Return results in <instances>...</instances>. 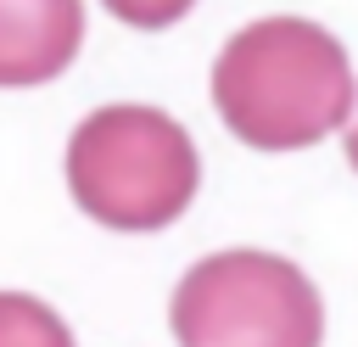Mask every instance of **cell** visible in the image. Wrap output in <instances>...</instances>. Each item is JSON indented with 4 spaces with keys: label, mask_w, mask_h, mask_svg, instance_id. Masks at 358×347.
Listing matches in <instances>:
<instances>
[{
    "label": "cell",
    "mask_w": 358,
    "mask_h": 347,
    "mask_svg": "<svg viewBox=\"0 0 358 347\" xmlns=\"http://www.w3.org/2000/svg\"><path fill=\"white\" fill-rule=\"evenodd\" d=\"M101 6L129 28H173L196 0H101Z\"/></svg>",
    "instance_id": "8992f818"
},
{
    "label": "cell",
    "mask_w": 358,
    "mask_h": 347,
    "mask_svg": "<svg viewBox=\"0 0 358 347\" xmlns=\"http://www.w3.org/2000/svg\"><path fill=\"white\" fill-rule=\"evenodd\" d=\"M358 101L341 39L308 17H257L213 62V106L252 151H302L330 140Z\"/></svg>",
    "instance_id": "6da1fadb"
},
{
    "label": "cell",
    "mask_w": 358,
    "mask_h": 347,
    "mask_svg": "<svg viewBox=\"0 0 358 347\" xmlns=\"http://www.w3.org/2000/svg\"><path fill=\"white\" fill-rule=\"evenodd\" d=\"M84 50V0H0V90H34Z\"/></svg>",
    "instance_id": "277c9868"
},
{
    "label": "cell",
    "mask_w": 358,
    "mask_h": 347,
    "mask_svg": "<svg viewBox=\"0 0 358 347\" xmlns=\"http://www.w3.org/2000/svg\"><path fill=\"white\" fill-rule=\"evenodd\" d=\"M347 162H352V174H358V123L347 129Z\"/></svg>",
    "instance_id": "52a82bcc"
},
{
    "label": "cell",
    "mask_w": 358,
    "mask_h": 347,
    "mask_svg": "<svg viewBox=\"0 0 358 347\" xmlns=\"http://www.w3.org/2000/svg\"><path fill=\"white\" fill-rule=\"evenodd\" d=\"M196 185H201L196 140L162 106L134 101L95 106L67 140V190L106 229L129 235L168 229L196 201Z\"/></svg>",
    "instance_id": "7a4b0ae2"
},
{
    "label": "cell",
    "mask_w": 358,
    "mask_h": 347,
    "mask_svg": "<svg viewBox=\"0 0 358 347\" xmlns=\"http://www.w3.org/2000/svg\"><path fill=\"white\" fill-rule=\"evenodd\" d=\"M0 347H73L62 313L28 291H0Z\"/></svg>",
    "instance_id": "5b68a950"
},
{
    "label": "cell",
    "mask_w": 358,
    "mask_h": 347,
    "mask_svg": "<svg viewBox=\"0 0 358 347\" xmlns=\"http://www.w3.org/2000/svg\"><path fill=\"white\" fill-rule=\"evenodd\" d=\"M179 347H319V285L280 252L229 246L185 269L168 302Z\"/></svg>",
    "instance_id": "3957f363"
}]
</instances>
